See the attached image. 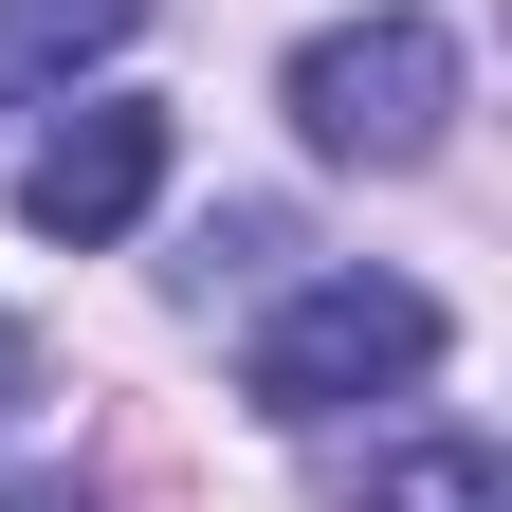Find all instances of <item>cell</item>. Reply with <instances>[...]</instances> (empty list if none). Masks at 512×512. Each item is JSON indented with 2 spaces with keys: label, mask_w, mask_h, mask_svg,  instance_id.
Instances as JSON below:
<instances>
[{
  "label": "cell",
  "mask_w": 512,
  "mask_h": 512,
  "mask_svg": "<svg viewBox=\"0 0 512 512\" xmlns=\"http://www.w3.org/2000/svg\"><path fill=\"white\" fill-rule=\"evenodd\" d=\"M19 384H37V348H19V311H0V403H19Z\"/></svg>",
  "instance_id": "7"
},
{
  "label": "cell",
  "mask_w": 512,
  "mask_h": 512,
  "mask_svg": "<svg viewBox=\"0 0 512 512\" xmlns=\"http://www.w3.org/2000/svg\"><path fill=\"white\" fill-rule=\"evenodd\" d=\"M366 512H512L494 439H403V458H366Z\"/></svg>",
  "instance_id": "5"
},
{
  "label": "cell",
  "mask_w": 512,
  "mask_h": 512,
  "mask_svg": "<svg viewBox=\"0 0 512 512\" xmlns=\"http://www.w3.org/2000/svg\"><path fill=\"white\" fill-rule=\"evenodd\" d=\"M293 128H311V165H421L439 128H458V37H439L421 0L330 19L293 55Z\"/></svg>",
  "instance_id": "1"
},
{
  "label": "cell",
  "mask_w": 512,
  "mask_h": 512,
  "mask_svg": "<svg viewBox=\"0 0 512 512\" xmlns=\"http://www.w3.org/2000/svg\"><path fill=\"white\" fill-rule=\"evenodd\" d=\"M0 512H92V476H0Z\"/></svg>",
  "instance_id": "6"
},
{
  "label": "cell",
  "mask_w": 512,
  "mask_h": 512,
  "mask_svg": "<svg viewBox=\"0 0 512 512\" xmlns=\"http://www.w3.org/2000/svg\"><path fill=\"white\" fill-rule=\"evenodd\" d=\"M439 366V293L421 275H311L275 330H256V421H348V403H403Z\"/></svg>",
  "instance_id": "2"
},
{
  "label": "cell",
  "mask_w": 512,
  "mask_h": 512,
  "mask_svg": "<svg viewBox=\"0 0 512 512\" xmlns=\"http://www.w3.org/2000/svg\"><path fill=\"white\" fill-rule=\"evenodd\" d=\"M147 37V0H0V110H37V92H74L92 55Z\"/></svg>",
  "instance_id": "4"
},
{
  "label": "cell",
  "mask_w": 512,
  "mask_h": 512,
  "mask_svg": "<svg viewBox=\"0 0 512 512\" xmlns=\"http://www.w3.org/2000/svg\"><path fill=\"white\" fill-rule=\"evenodd\" d=\"M165 202V110H128V92H92V110H55L37 128V147H19V220L37 238H128V220H147Z\"/></svg>",
  "instance_id": "3"
}]
</instances>
